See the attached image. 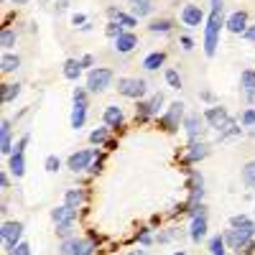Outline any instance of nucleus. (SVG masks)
<instances>
[{
  "label": "nucleus",
  "mask_w": 255,
  "mask_h": 255,
  "mask_svg": "<svg viewBox=\"0 0 255 255\" xmlns=\"http://www.w3.org/2000/svg\"><path fill=\"white\" fill-rule=\"evenodd\" d=\"M225 3L222 0H212L209 5V15H207V26H204V54L212 59L217 54V46H220V33L225 28Z\"/></svg>",
  "instance_id": "nucleus-1"
},
{
  "label": "nucleus",
  "mask_w": 255,
  "mask_h": 255,
  "mask_svg": "<svg viewBox=\"0 0 255 255\" xmlns=\"http://www.w3.org/2000/svg\"><path fill=\"white\" fill-rule=\"evenodd\" d=\"M118 92L128 100H143L148 92V84L140 77H120L118 79Z\"/></svg>",
  "instance_id": "nucleus-2"
},
{
  "label": "nucleus",
  "mask_w": 255,
  "mask_h": 255,
  "mask_svg": "<svg viewBox=\"0 0 255 255\" xmlns=\"http://www.w3.org/2000/svg\"><path fill=\"white\" fill-rule=\"evenodd\" d=\"M28 140H31V133H23V135H20V140L15 143V151L10 153L8 168H10V174L15 179H20V176L26 174V145H28Z\"/></svg>",
  "instance_id": "nucleus-3"
},
{
  "label": "nucleus",
  "mask_w": 255,
  "mask_h": 255,
  "mask_svg": "<svg viewBox=\"0 0 255 255\" xmlns=\"http://www.w3.org/2000/svg\"><path fill=\"white\" fill-rule=\"evenodd\" d=\"M204 115V120H207V125L212 128V130H217V133H222L227 125H232L235 120H232V115L222 108V105H209V108L202 113Z\"/></svg>",
  "instance_id": "nucleus-4"
},
{
  "label": "nucleus",
  "mask_w": 255,
  "mask_h": 255,
  "mask_svg": "<svg viewBox=\"0 0 255 255\" xmlns=\"http://www.w3.org/2000/svg\"><path fill=\"white\" fill-rule=\"evenodd\" d=\"M184 108L186 105L181 102V100H176V102H171L166 108V113L161 115V125H163V130H168V133H176L179 130V125H184Z\"/></svg>",
  "instance_id": "nucleus-5"
},
{
  "label": "nucleus",
  "mask_w": 255,
  "mask_h": 255,
  "mask_svg": "<svg viewBox=\"0 0 255 255\" xmlns=\"http://www.w3.org/2000/svg\"><path fill=\"white\" fill-rule=\"evenodd\" d=\"M59 253H61V255H92V253H95V240H90V238H69V240H61Z\"/></svg>",
  "instance_id": "nucleus-6"
},
{
  "label": "nucleus",
  "mask_w": 255,
  "mask_h": 255,
  "mask_svg": "<svg viewBox=\"0 0 255 255\" xmlns=\"http://www.w3.org/2000/svg\"><path fill=\"white\" fill-rule=\"evenodd\" d=\"M222 238H225V243H227V250H235V253H243L245 245L255 240L253 232H248V230H238V227L225 230V232H222Z\"/></svg>",
  "instance_id": "nucleus-7"
},
{
  "label": "nucleus",
  "mask_w": 255,
  "mask_h": 255,
  "mask_svg": "<svg viewBox=\"0 0 255 255\" xmlns=\"http://www.w3.org/2000/svg\"><path fill=\"white\" fill-rule=\"evenodd\" d=\"M113 69H105V67H95L90 69L87 74V90L90 92H102V90H108L110 84H113Z\"/></svg>",
  "instance_id": "nucleus-8"
},
{
  "label": "nucleus",
  "mask_w": 255,
  "mask_h": 255,
  "mask_svg": "<svg viewBox=\"0 0 255 255\" xmlns=\"http://www.w3.org/2000/svg\"><path fill=\"white\" fill-rule=\"evenodd\" d=\"M20 235H23V225H20V222H3L0 238H3V248H5V253L13 250L18 243H23V240H20Z\"/></svg>",
  "instance_id": "nucleus-9"
},
{
  "label": "nucleus",
  "mask_w": 255,
  "mask_h": 255,
  "mask_svg": "<svg viewBox=\"0 0 255 255\" xmlns=\"http://www.w3.org/2000/svg\"><path fill=\"white\" fill-rule=\"evenodd\" d=\"M95 156H97V151H77V153H72V156L67 158V168H69V171H74V174L90 171Z\"/></svg>",
  "instance_id": "nucleus-10"
},
{
  "label": "nucleus",
  "mask_w": 255,
  "mask_h": 255,
  "mask_svg": "<svg viewBox=\"0 0 255 255\" xmlns=\"http://www.w3.org/2000/svg\"><path fill=\"white\" fill-rule=\"evenodd\" d=\"M204 125H207V120H204V115H199V113H189L186 118H184V130H186V138L189 140H199L202 138V133H204Z\"/></svg>",
  "instance_id": "nucleus-11"
},
{
  "label": "nucleus",
  "mask_w": 255,
  "mask_h": 255,
  "mask_svg": "<svg viewBox=\"0 0 255 255\" xmlns=\"http://www.w3.org/2000/svg\"><path fill=\"white\" fill-rule=\"evenodd\" d=\"M179 15H181V23H184L186 28H199V26L204 23V10H202L199 5H194V3H186Z\"/></svg>",
  "instance_id": "nucleus-12"
},
{
  "label": "nucleus",
  "mask_w": 255,
  "mask_h": 255,
  "mask_svg": "<svg viewBox=\"0 0 255 255\" xmlns=\"http://www.w3.org/2000/svg\"><path fill=\"white\" fill-rule=\"evenodd\" d=\"M207 156H209V143H204L202 138H199V140H189V145H186V156H184L186 163L204 161Z\"/></svg>",
  "instance_id": "nucleus-13"
},
{
  "label": "nucleus",
  "mask_w": 255,
  "mask_h": 255,
  "mask_svg": "<svg viewBox=\"0 0 255 255\" xmlns=\"http://www.w3.org/2000/svg\"><path fill=\"white\" fill-rule=\"evenodd\" d=\"M225 28L230 33H235V36H243L248 31V13L245 10H235V13H230L227 20H225Z\"/></svg>",
  "instance_id": "nucleus-14"
},
{
  "label": "nucleus",
  "mask_w": 255,
  "mask_h": 255,
  "mask_svg": "<svg viewBox=\"0 0 255 255\" xmlns=\"http://www.w3.org/2000/svg\"><path fill=\"white\" fill-rule=\"evenodd\" d=\"M240 95L245 97L248 105L255 102V72H253V69H245V72L240 74Z\"/></svg>",
  "instance_id": "nucleus-15"
},
{
  "label": "nucleus",
  "mask_w": 255,
  "mask_h": 255,
  "mask_svg": "<svg viewBox=\"0 0 255 255\" xmlns=\"http://www.w3.org/2000/svg\"><path fill=\"white\" fill-rule=\"evenodd\" d=\"M108 15H110V20H118L125 31H133V28L138 26V18H135L133 13H125V10H120V8H115V5L108 8Z\"/></svg>",
  "instance_id": "nucleus-16"
},
{
  "label": "nucleus",
  "mask_w": 255,
  "mask_h": 255,
  "mask_svg": "<svg viewBox=\"0 0 255 255\" xmlns=\"http://www.w3.org/2000/svg\"><path fill=\"white\" fill-rule=\"evenodd\" d=\"M189 238H191V243H202L207 238V212H202V215H197V217H191Z\"/></svg>",
  "instance_id": "nucleus-17"
},
{
  "label": "nucleus",
  "mask_w": 255,
  "mask_h": 255,
  "mask_svg": "<svg viewBox=\"0 0 255 255\" xmlns=\"http://www.w3.org/2000/svg\"><path fill=\"white\" fill-rule=\"evenodd\" d=\"M138 46V36L133 31H123V36L115 38V51L118 54H130Z\"/></svg>",
  "instance_id": "nucleus-18"
},
{
  "label": "nucleus",
  "mask_w": 255,
  "mask_h": 255,
  "mask_svg": "<svg viewBox=\"0 0 255 255\" xmlns=\"http://www.w3.org/2000/svg\"><path fill=\"white\" fill-rule=\"evenodd\" d=\"M123 120H125L123 108H118V105H108V108H105V113H102V123H105V128H120Z\"/></svg>",
  "instance_id": "nucleus-19"
},
{
  "label": "nucleus",
  "mask_w": 255,
  "mask_h": 255,
  "mask_svg": "<svg viewBox=\"0 0 255 255\" xmlns=\"http://www.w3.org/2000/svg\"><path fill=\"white\" fill-rule=\"evenodd\" d=\"M51 220H54L56 225H74L77 209H72V207H67V204H61V207L51 209Z\"/></svg>",
  "instance_id": "nucleus-20"
},
{
  "label": "nucleus",
  "mask_w": 255,
  "mask_h": 255,
  "mask_svg": "<svg viewBox=\"0 0 255 255\" xmlns=\"http://www.w3.org/2000/svg\"><path fill=\"white\" fill-rule=\"evenodd\" d=\"M0 151H3L5 156H10L13 153V138H10V120L5 118L3 123H0Z\"/></svg>",
  "instance_id": "nucleus-21"
},
{
  "label": "nucleus",
  "mask_w": 255,
  "mask_h": 255,
  "mask_svg": "<svg viewBox=\"0 0 255 255\" xmlns=\"http://www.w3.org/2000/svg\"><path fill=\"white\" fill-rule=\"evenodd\" d=\"M163 61H166V51H153V54H148V56L143 59V69L156 72V69L163 67Z\"/></svg>",
  "instance_id": "nucleus-22"
},
{
  "label": "nucleus",
  "mask_w": 255,
  "mask_h": 255,
  "mask_svg": "<svg viewBox=\"0 0 255 255\" xmlns=\"http://www.w3.org/2000/svg\"><path fill=\"white\" fill-rule=\"evenodd\" d=\"M64 77L69 82H77L82 77V61L79 59H67L64 61Z\"/></svg>",
  "instance_id": "nucleus-23"
},
{
  "label": "nucleus",
  "mask_w": 255,
  "mask_h": 255,
  "mask_svg": "<svg viewBox=\"0 0 255 255\" xmlns=\"http://www.w3.org/2000/svg\"><path fill=\"white\" fill-rule=\"evenodd\" d=\"M130 8L135 18H145L153 13V0H130Z\"/></svg>",
  "instance_id": "nucleus-24"
},
{
  "label": "nucleus",
  "mask_w": 255,
  "mask_h": 255,
  "mask_svg": "<svg viewBox=\"0 0 255 255\" xmlns=\"http://www.w3.org/2000/svg\"><path fill=\"white\" fill-rule=\"evenodd\" d=\"M171 28H174L171 18H156V20L148 23V31H151V33H171Z\"/></svg>",
  "instance_id": "nucleus-25"
},
{
  "label": "nucleus",
  "mask_w": 255,
  "mask_h": 255,
  "mask_svg": "<svg viewBox=\"0 0 255 255\" xmlns=\"http://www.w3.org/2000/svg\"><path fill=\"white\" fill-rule=\"evenodd\" d=\"M84 202V191L82 189H67V194H64V204L72 207V209H79Z\"/></svg>",
  "instance_id": "nucleus-26"
},
{
  "label": "nucleus",
  "mask_w": 255,
  "mask_h": 255,
  "mask_svg": "<svg viewBox=\"0 0 255 255\" xmlns=\"http://www.w3.org/2000/svg\"><path fill=\"white\" fill-rule=\"evenodd\" d=\"M84 123H87V105H74V110H72V128L79 130V128H84Z\"/></svg>",
  "instance_id": "nucleus-27"
},
{
  "label": "nucleus",
  "mask_w": 255,
  "mask_h": 255,
  "mask_svg": "<svg viewBox=\"0 0 255 255\" xmlns=\"http://www.w3.org/2000/svg\"><path fill=\"white\" fill-rule=\"evenodd\" d=\"M18 67H20V59H18V54L5 51V54H3V59H0V69H3L5 74H10V72H15Z\"/></svg>",
  "instance_id": "nucleus-28"
},
{
  "label": "nucleus",
  "mask_w": 255,
  "mask_h": 255,
  "mask_svg": "<svg viewBox=\"0 0 255 255\" xmlns=\"http://www.w3.org/2000/svg\"><path fill=\"white\" fill-rule=\"evenodd\" d=\"M189 181H186V189L189 191H204V176L199 171H194V168H189Z\"/></svg>",
  "instance_id": "nucleus-29"
},
{
  "label": "nucleus",
  "mask_w": 255,
  "mask_h": 255,
  "mask_svg": "<svg viewBox=\"0 0 255 255\" xmlns=\"http://www.w3.org/2000/svg\"><path fill=\"white\" fill-rule=\"evenodd\" d=\"M230 227H238V230H248V232H253L255 235V222L248 217V215H235L230 220Z\"/></svg>",
  "instance_id": "nucleus-30"
},
{
  "label": "nucleus",
  "mask_w": 255,
  "mask_h": 255,
  "mask_svg": "<svg viewBox=\"0 0 255 255\" xmlns=\"http://www.w3.org/2000/svg\"><path fill=\"white\" fill-rule=\"evenodd\" d=\"M148 102V113H151V118H156L161 110H163V102H166V97H163V92H156L151 100H145Z\"/></svg>",
  "instance_id": "nucleus-31"
},
{
  "label": "nucleus",
  "mask_w": 255,
  "mask_h": 255,
  "mask_svg": "<svg viewBox=\"0 0 255 255\" xmlns=\"http://www.w3.org/2000/svg\"><path fill=\"white\" fill-rule=\"evenodd\" d=\"M238 135H243V125L240 123H232V125H227L222 133H217V140L222 143V140H230V138H238Z\"/></svg>",
  "instance_id": "nucleus-32"
},
{
  "label": "nucleus",
  "mask_w": 255,
  "mask_h": 255,
  "mask_svg": "<svg viewBox=\"0 0 255 255\" xmlns=\"http://www.w3.org/2000/svg\"><path fill=\"white\" fill-rule=\"evenodd\" d=\"M15 31L13 28H3L0 31V46H3V51H10L13 46H15Z\"/></svg>",
  "instance_id": "nucleus-33"
},
{
  "label": "nucleus",
  "mask_w": 255,
  "mask_h": 255,
  "mask_svg": "<svg viewBox=\"0 0 255 255\" xmlns=\"http://www.w3.org/2000/svg\"><path fill=\"white\" fill-rule=\"evenodd\" d=\"M243 184L248 189H255V161H248L243 166Z\"/></svg>",
  "instance_id": "nucleus-34"
},
{
  "label": "nucleus",
  "mask_w": 255,
  "mask_h": 255,
  "mask_svg": "<svg viewBox=\"0 0 255 255\" xmlns=\"http://www.w3.org/2000/svg\"><path fill=\"white\" fill-rule=\"evenodd\" d=\"M209 253L212 255H227V243H225L222 235H215L209 240Z\"/></svg>",
  "instance_id": "nucleus-35"
},
{
  "label": "nucleus",
  "mask_w": 255,
  "mask_h": 255,
  "mask_svg": "<svg viewBox=\"0 0 255 255\" xmlns=\"http://www.w3.org/2000/svg\"><path fill=\"white\" fill-rule=\"evenodd\" d=\"M135 243H138V245H153V243H156L153 230H151V227H140V230L135 232Z\"/></svg>",
  "instance_id": "nucleus-36"
},
{
  "label": "nucleus",
  "mask_w": 255,
  "mask_h": 255,
  "mask_svg": "<svg viewBox=\"0 0 255 255\" xmlns=\"http://www.w3.org/2000/svg\"><path fill=\"white\" fill-rule=\"evenodd\" d=\"M18 95H20V84H18V82H15V84H3V102H5V105H10Z\"/></svg>",
  "instance_id": "nucleus-37"
},
{
  "label": "nucleus",
  "mask_w": 255,
  "mask_h": 255,
  "mask_svg": "<svg viewBox=\"0 0 255 255\" xmlns=\"http://www.w3.org/2000/svg\"><path fill=\"white\" fill-rule=\"evenodd\" d=\"M108 130H110V128H97V130H92L90 133V143L105 145V143H108Z\"/></svg>",
  "instance_id": "nucleus-38"
},
{
  "label": "nucleus",
  "mask_w": 255,
  "mask_h": 255,
  "mask_svg": "<svg viewBox=\"0 0 255 255\" xmlns=\"http://www.w3.org/2000/svg\"><path fill=\"white\" fill-rule=\"evenodd\" d=\"M163 77H166V84H168V87H174V90L181 87V74H179L176 69H166Z\"/></svg>",
  "instance_id": "nucleus-39"
},
{
  "label": "nucleus",
  "mask_w": 255,
  "mask_h": 255,
  "mask_svg": "<svg viewBox=\"0 0 255 255\" xmlns=\"http://www.w3.org/2000/svg\"><path fill=\"white\" fill-rule=\"evenodd\" d=\"M240 125H243V128H250V130H253V128H255V108H248V110L240 113Z\"/></svg>",
  "instance_id": "nucleus-40"
},
{
  "label": "nucleus",
  "mask_w": 255,
  "mask_h": 255,
  "mask_svg": "<svg viewBox=\"0 0 255 255\" xmlns=\"http://www.w3.org/2000/svg\"><path fill=\"white\" fill-rule=\"evenodd\" d=\"M123 31H125V28H123V26L118 23V20H110V23H108V28H105V33H108V38H113V41H115L118 36H123Z\"/></svg>",
  "instance_id": "nucleus-41"
},
{
  "label": "nucleus",
  "mask_w": 255,
  "mask_h": 255,
  "mask_svg": "<svg viewBox=\"0 0 255 255\" xmlns=\"http://www.w3.org/2000/svg\"><path fill=\"white\" fill-rule=\"evenodd\" d=\"M174 238H176V230H174V227H168V230L158 232V238H156V243H158V245H166V243H171Z\"/></svg>",
  "instance_id": "nucleus-42"
},
{
  "label": "nucleus",
  "mask_w": 255,
  "mask_h": 255,
  "mask_svg": "<svg viewBox=\"0 0 255 255\" xmlns=\"http://www.w3.org/2000/svg\"><path fill=\"white\" fill-rule=\"evenodd\" d=\"M72 232H74V225H56V235H59L61 240H69V238H74Z\"/></svg>",
  "instance_id": "nucleus-43"
},
{
  "label": "nucleus",
  "mask_w": 255,
  "mask_h": 255,
  "mask_svg": "<svg viewBox=\"0 0 255 255\" xmlns=\"http://www.w3.org/2000/svg\"><path fill=\"white\" fill-rule=\"evenodd\" d=\"M44 166H46V171H51V174H56L59 168H61V161L56 158V156H46V161H44Z\"/></svg>",
  "instance_id": "nucleus-44"
},
{
  "label": "nucleus",
  "mask_w": 255,
  "mask_h": 255,
  "mask_svg": "<svg viewBox=\"0 0 255 255\" xmlns=\"http://www.w3.org/2000/svg\"><path fill=\"white\" fill-rule=\"evenodd\" d=\"M87 100H90V95H87V90H84V87H77L74 90V105H87Z\"/></svg>",
  "instance_id": "nucleus-45"
},
{
  "label": "nucleus",
  "mask_w": 255,
  "mask_h": 255,
  "mask_svg": "<svg viewBox=\"0 0 255 255\" xmlns=\"http://www.w3.org/2000/svg\"><path fill=\"white\" fill-rule=\"evenodd\" d=\"M8 255H31V245L28 243H18L13 250H8Z\"/></svg>",
  "instance_id": "nucleus-46"
},
{
  "label": "nucleus",
  "mask_w": 255,
  "mask_h": 255,
  "mask_svg": "<svg viewBox=\"0 0 255 255\" xmlns=\"http://www.w3.org/2000/svg\"><path fill=\"white\" fill-rule=\"evenodd\" d=\"M79 61H82V69H95V67H92V64H95V56H92V54H84Z\"/></svg>",
  "instance_id": "nucleus-47"
},
{
  "label": "nucleus",
  "mask_w": 255,
  "mask_h": 255,
  "mask_svg": "<svg viewBox=\"0 0 255 255\" xmlns=\"http://www.w3.org/2000/svg\"><path fill=\"white\" fill-rule=\"evenodd\" d=\"M72 23H74V26H79V28H82V26H84V23H87V15H82V13H74V15H72Z\"/></svg>",
  "instance_id": "nucleus-48"
},
{
  "label": "nucleus",
  "mask_w": 255,
  "mask_h": 255,
  "mask_svg": "<svg viewBox=\"0 0 255 255\" xmlns=\"http://www.w3.org/2000/svg\"><path fill=\"white\" fill-rule=\"evenodd\" d=\"M179 41H181V49H184V51H191V49H194V41H191L189 36H181Z\"/></svg>",
  "instance_id": "nucleus-49"
},
{
  "label": "nucleus",
  "mask_w": 255,
  "mask_h": 255,
  "mask_svg": "<svg viewBox=\"0 0 255 255\" xmlns=\"http://www.w3.org/2000/svg\"><path fill=\"white\" fill-rule=\"evenodd\" d=\"M199 97H202L204 102H209V105H215V95H212L209 90H202V92H199Z\"/></svg>",
  "instance_id": "nucleus-50"
},
{
  "label": "nucleus",
  "mask_w": 255,
  "mask_h": 255,
  "mask_svg": "<svg viewBox=\"0 0 255 255\" xmlns=\"http://www.w3.org/2000/svg\"><path fill=\"white\" fill-rule=\"evenodd\" d=\"M243 38H248L250 44H255V26H248V31L243 33Z\"/></svg>",
  "instance_id": "nucleus-51"
},
{
  "label": "nucleus",
  "mask_w": 255,
  "mask_h": 255,
  "mask_svg": "<svg viewBox=\"0 0 255 255\" xmlns=\"http://www.w3.org/2000/svg\"><path fill=\"white\" fill-rule=\"evenodd\" d=\"M0 186H3V189H8V186H10V179H8V171H3V174H0Z\"/></svg>",
  "instance_id": "nucleus-52"
},
{
  "label": "nucleus",
  "mask_w": 255,
  "mask_h": 255,
  "mask_svg": "<svg viewBox=\"0 0 255 255\" xmlns=\"http://www.w3.org/2000/svg\"><path fill=\"white\" fill-rule=\"evenodd\" d=\"M54 8H56L59 13H61V10H67V8H69V0H56V5H54Z\"/></svg>",
  "instance_id": "nucleus-53"
},
{
  "label": "nucleus",
  "mask_w": 255,
  "mask_h": 255,
  "mask_svg": "<svg viewBox=\"0 0 255 255\" xmlns=\"http://www.w3.org/2000/svg\"><path fill=\"white\" fill-rule=\"evenodd\" d=\"M253 253H255V240L245 245V250H243V255H253Z\"/></svg>",
  "instance_id": "nucleus-54"
},
{
  "label": "nucleus",
  "mask_w": 255,
  "mask_h": 255,
  "mask_svg": "<svg viewBox=\"0 0 255 255\" xmlns=\"http://www.w3.org/2000/svg\"><path fill=\"white\" fill-rule=\"evenodd\" d=\"M100 166H102L100 161H92V166H90V171H92V174H97V171H100Z\"/></svg>",
  "instance_id": "nucleus-55"
},
{
  "label": "nucleus",
  "mask_w": 255,
  "mask_h": 255,
  "mask_svg": "<svg viewBox=\"0 0 255 255\" xmlns=\"http://www.w3.org/2000/svg\"><path fill=\"white\" fill-rule=\"evenodd\" d=\"M10 3H15V5H26L28 0H10Z\"/></svg>",
  "instance_id": "nucleus-56"
},
{
  "label": "nucleus",
  "mask_w": 255,
  "mask_h": 255,
  "mask_svg": "<svg viewBox=\"0 0 255 255\" xmlns=\"http://www.w3.org/2000/svg\"><path fill=\"white\" fill-rule=\"evenodd\" d=\"M128 255H145V250H133V253H128Z\"/></svg>",
  "instance_id": "nucleus-57"
},
{
  "label": "nucleus",
  "mask_w": 255,
  "mask_h": 255,
  "mask_svg": "<svg viewBox=\"0 0 255 255\" xmlns=\"http://www.w3.org/2000/svg\"><path fill=\"white\" fill-rule=\"evenodd\" d=\"M171 255H189L186 250H176V253H171Z\"/></svg>",
  "instance_id": "nucleus-58"
},
{
  "label": "nucleus",
  "mask_w": 255,
  "mask_h": 255,
  "mask_svg": "<svg viewBox=\"0 0 255 255\" xmlns=\"http://www.w3.org/2000/svg\"><path fill=\"white\" fill-rule=\"evenodd\" d=\"M250 135H253V138H255V128H253V130H250Z\"/></svg>",
  "instance_id": "nucleus-59"
},
{
  "label": "nucleus",
  "mask_w": 255,
  "mask_h": 255,
  "mask_svg": "<svg viewBox=\"0 0 255 255\" xmlns=\"http://www.w3.org/2000/svg\"><path fill=\"white\" fill-rule=\"evenodd\" d=\"M41 3H49V0H41Z\"/></svg>",
  "instance_id": "nucleus-60"
}]
</instances>
